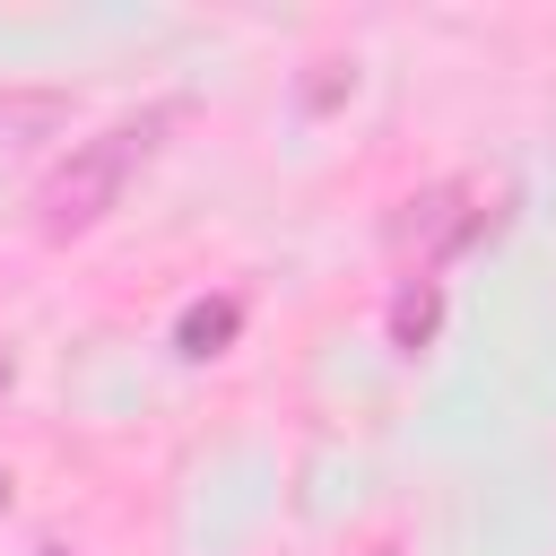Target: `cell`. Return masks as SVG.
Listing matches in <instances>:
<instances>
[{"label":"cell","mask_w":556,"mask_h":556,"mask_svg":"<svg viewBox=\"0 0 556 556\" xmlns=\"http://www.w3.org/2000/svg\"><path fill=\"white\" fill-rule=\"evenodd\" d=\"M61 113H70V96H52V87H0V139H26Z\"/></svg>","instance_id":"obj_2"},{"label":"cell","mask_w":556,"mask_h":556,"mask_svg":"<svg viewBox=\"0 0 556 556\" xmlns=\"http://www.w3.org/2000/svg\"><path fill=\"white\" fill-rule=\"evenodd\" d=\"M148 130H156V113L113 122L104 139H87V148H78V156H70V165L43 182V217H52V226H87V217H96V208L122 191V174L148 156Z\"/></svg>","instance_id":"obj_1"}]
</instances>
